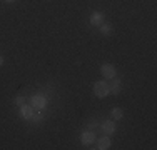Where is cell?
I'll return each instance as SVG.
<instances>
[{"label": "cell", "instance_id": "obj_1", "mask_svg": "<svg viewBox=\"0 0 157 150\" xmlns=\"http://www.w3.org/2000/svg\"><path fill=\"white\" fill-rule=\"evenodd\" d=\"M94 93L99 99H104V97L109 95V85L105 84V82H95L94 84Z\"/></svg>", "mask_w": 157, "mask_h": 150}, {"label": "cell", "instance_id": "obj_2", "mask_svg": "<svg viewBox=\"0 0 157 150\" xmlns=\"http://www.w3.org/2000/svg\"><path fill=\"white\" fill-rule=\"evenodd\" d=\"M100 72H102V75L109 80V78H115V67L110 65V63H104L102 69H100Z\"/></svg>", "mask_w": 157, "mask_h": 150}, {"label": "cell", "instance_id": "obj_3", "mask_svg": "<svg viewBox=\"0 0 157 150\" xmlns=\"http://www.w3.org/2000/svg\"><path fill=\"white\" fill-rule=\"evenodd\" d=\"M32 107L37 108V110H42V108H45V99L40 95H33L32 97Z\"/></svg>", "mask_w": 157, "mask_h": 150}, {"label": "cell", "instance_id": "obj_4", "mask_svg": "<svg viewBox=\"0 0 157 150\" xmlns=\"http://www.w3.org/2000/svg\"><path fill=\"white\" fill-rule=\"evenodd\" d=\"M94 140H95V133H94V132L87 130V132L82 133V144H84V145H90V144H94Z\"/></svg>", "mask_w": 157, "mask_h": 150}, {"label": "cell", "instance_id": "obj_5", "mask_svg": "<svg viewBox=\"0 0 157 150\" xmlns=\"http://www.w3.org/2000/svg\"><path fill=\"white\" fill-rule=\"evenodd\" d=\"M104 22V13L100 12H94L90 15V24L94 25V27H97V25H100Z\"/></svg>", "mask_w": 157, "mask_h": 150}, {"label": "cell", "instance_id": "obj_6", "mask_svg": "<svg viewBox=\"0 0 157 150\" xmlns=\"http://www.w3.org/2000/svg\"><path fill=\"white\" fill-rule=\"evenodd\" d=\"M102 130H104V133H114L115 132V123L112 122V120H107L105 123H102Z\"/></svg>", "mask_w": 157, "mask_h": 150}, {"label": "cell", "instance_id": "obj_7", "mask_svg": "<svg viewBox=\"0 0 157 150\" xmlns=\"http://www.w3.org/2000/svg\"><path fill=\"white\" fill-rule=\"evenodd\" d=\"M97 148H100V150H107V148H110V140H109V137H102L99 142H97Z\"/></svg>", "mask_w": 157, "mask_h": 150}, {"label": "cell", "instance_id": "obj_8", "mask_svg": "<svg viewBox=\"0 0 157 150\" xmlns=\"http://www.w3.org/2000/svg\"><path fill=\"white\" fill-rule=\"evenodd\" d=\"M20 108H22V117H24V118H30L33 115V107H29L27 103L22 105Z\"/></svg>", "mask_w": 157, "mask_h": 150}, {"label": "cell", "instance_id": "obj_9", "mask_svg": "<svg viewBox=\"0 0 157 150\" xmlns=\"http://www.w3.org/2000/svg\"><path fill=\"white\" fill-rule=\"evenodd\" d=\"M109 92L114 93V95H117V93L121 92V80H114V84L109 87Z\"/></svg>", "mask_w": 157, "mask_h": 150}, {"label": "cell", "instance_id": "obj_10", "mask_svg": "<svg viewBox=\"0 0 157 150\" xmlns=\"http://www.w3.org/2000/svg\"><path fill=\"white\" fill-rule=\"evenodd\" d=\"M122 117H124V112H122L121 108H114V110H112V118L114 120H121Z\"/></svg>", "mask_w": 157, "mask_h": 150}, {"label": "cell", "instance_id": "obj_11", "mask_svg": "<svg viewBox=\"0 0 157 150\" xmlns=\"http://www.w3.org/2000/svg\"><path fill=\"white\" fill-rule=\"evenodd\" d=\"M100 32H102V33H107V35H109V33L112 32V27H110L109 24H104V22H102V24H100Z\"/></svg>", "mask_w": 157, "mask_h": 150}, {"label": "cell", "instance_id": "obj_12", "mask_svg": "<svg viewBox=\"0 0 157 150\" xmlns=\"http://www.w3.org/2000/svg\"><path fill=\"white\" fill-rule=\"evenodd\" d=\"M27 103V100H25V97H17L15 99V105H18V107H22V105Z\"/></svg>", "mask_w": 157, "mask_h": 150}, {"label": "cell", "instance_id": "obj_13", "mask_svg": "<svg viewBox=\"0 0 157 150\" xmlns=\"http://www.w3.org/2000/svg\"><path fill=\"white\" fill-rule=\"evenodd\" d=\"M30 118H33V120H35V122H40V120H42L44 117H42V114H35V115H32Z\"/></svg>", "mask_w": 157, "mask_h": 150}, {"label": "cell", "instance_id": "obj_14", "mask_svg": "<svg viewBox=\"0 0 157 150\" xmlns=\"http://www.w3.org/2000/svg\"><path fill=\"white\" fill-rule=\"evenodd\" d=\"M2 63H3V57L0 55V67H2Z\"/></svg>", "mask_w": 157, "mask_h": 150}, {"label": "cell", "instance_id": "obj_15", "mask_svg": "<svg viewBox=\"0 0 157 150\" xmlns=\"http://www.w3.org/2000/svg\"><path fill=\"white\" fill-rule=\"evenodd\" d=\"M5 2H9V3H10V2H15V0H5Z\"/></svg>", "mask_w": 157, "mask_h": 150}]
</instances>
